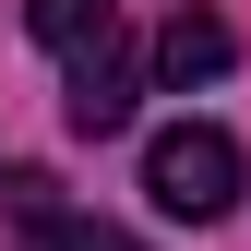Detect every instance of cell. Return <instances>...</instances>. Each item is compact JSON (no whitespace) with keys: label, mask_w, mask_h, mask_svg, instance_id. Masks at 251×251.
Returning <instances> with one entry per match:
<instances>
[{"label":"cell","mask_w":251,"mask_h":251,"mask_svg":"<svg viewBox=\"0 0 251 251\" xmlns=\"http://www.w3.org/2000/svg\"><path fill=\"white\" fill-rule=\"evenodd\" d=\"M227 60H239V36H227L215 12H168V36H155V84H179V96H192V84H215Z\"/></svg>","instance_id":"277c9868"},{"label":"cell","mask_w":251,"mask_h":251,"mask_svg":"<svg viewBox=\"0 0 251 251\" xmlns=\"http://www.w3.org/2000/svg\"><path fill=\"white\" fill-rule=\"evenodd\" d=\"M12 215H24V251H144V239H120L108 215H72L60 179H36V168L12 179Z\"/></svg>","instance_id":"3957f363"},{"label":"cell","mask_w":251,"mask_h":251,"mask_svg":"<svg viewBox=\"0 0 251 251\" xmlns=\"http://www.w3.org/2000/svg\"><path fill=\"white\" fill-rule=\"evenodd\" d=\"M108 12H120V0H24V24H36L48 48H72V36H96Z\"/></svg>","instance_id":"5b68a950"},{"label":"cell","mask_w":251,"mask_h":251,"mask_svg":"<svg viewBox=\"0 0 251 251\" xmlns=\"http://www.w3.org/2000/svg\"><path fill=\"white\" fill-rule=\"evenodd\" d=\"M144 192H155V215H179V227H215V215L239 203V144L215 132V120H179V132L144 144Z\"/></svg>","instance_id":"6da1fadb"},{"label":"cell","mask_w":251,"mask_h":251,"mask_svg":"<svg viewBox=\"0 0 251 251\" xmlns=\"http://www.w3.org/2000/svg\"><path fill=\"white\" fill-rule=\"evenodd\" d=\"M132 96H144V72H132V36H120V12H108L96 36H72V84H60V120H72L84 144H108V132H132Z\"/></svg>","instance_id":"7a4b0ae2"}]
</instances>
